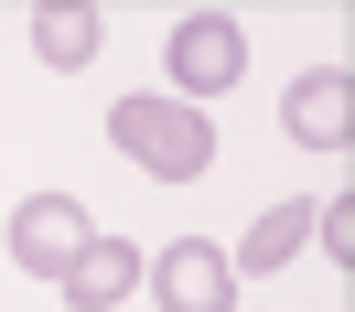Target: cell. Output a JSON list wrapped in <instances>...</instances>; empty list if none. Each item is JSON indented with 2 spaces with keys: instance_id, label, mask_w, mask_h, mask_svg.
<instances>
[{
  "instance_id": "277c9868",
  "label": "cell",
  "mask_w": 355,
  "mask_h": 312,
  "mask_svg": "<svg viewBox=\"0 0 355 312\" xmlns=\"http://www.w3.org/2000/svg\"><path fill=\"white\" fill-rule=\"evenodd\" d=\"M140 280L162 291V312H237V269H226L216 237H173Z\"/></svg>"
},
{
  "instance_id": "7a4b0ae2",
  "label": "cell",
  "mask_w": 355,
  "mask_h": 312,
  "mask_svg": "<svg viewBox=\"0 0 355 312\" xmlns=\"http://www.w3.org/2000/svg\"><path fill=\"white\" fill-rule=\"evenodd\" d=\"M237 76H248V33L226 22V11H183L173 22V97L205 108V97H226Z\"/></svg>"
},
{
  "instance_id": "8992f818",
  "label": "cell",
  "mask_w": 355,
  "mask_h": 312,
  "mask_svg": "<svg viewBox=\"0 0 355 312\" xmlns=\"http://www.w3.org/2000/svg\"><path fill=\"white\" fill-rule=\"evenodd\" d=\"M140 269H151V259H140L130 237H108V226H97V237L76 248V269H65L54 291H65L76 312H119V302H140Z\"/></svg>"
},
{
  "instance_id": "52a82bcc",
  "label": "cell",
  "mask_w": 355,
  "mask_h": 312,
  "mask_svg": "<svg viewBox=\"0 0 355 312\" xmlns=\"http://www.w3.org/2000/svg\"><path fill=\"white\" fill-rule=\"evenodd\" d=\"M302 248H312V205L291 194V205H269V216L248 226V248H226V269H259V280H269V269H291Z\"/></svg>"
},
{
  "instance_id": "3957f363",
  "label": "cell",
  "mask_w": 355,
  "mask_h": 312,
  "mask_svg": "<svg viewBox=\"0 0 355 312\" xmlns=\"http://www.w3.org/2000/svg\"><path fill=\"white\" fill-rule=\"evenodd\" d=\"M87 237H97V226H87L76 194H22V205H11V269H33V280H65Z\"/></svg>"
},
{
  "instance_id": "9c48e42d",
  "label": "cell",
  "mask_w": 355,
  "mask_h": 312,
  "mask_svg": "<svg viewBox=\"0 0 355 312\" xmlns=\"http://www.w3.org/2000/svg\"><path fill=\"white\" fill-rule=\"evenodd\" d=\"M312 237H323V248H334V269H345V259H355V205H345V194L312 205Z\"/></svg>"
},
{
  "instance_id": "ba28073f",
  "label": "cell",
  "mask_w": 355,
  "mask_h": 312,
  "mask_svg": "<svg viewBox=\"0 0 355 312\" xmlns=\"http://www.w3.org/2000/svg\"><path fill=\"white\" fill-rule=\"evenodd\" d=\"M97 44H108V22H97L87 0H44V11H33V54H44V65H65V76H76Z\"/></svg>"
},
{
  "instance_id": "6da1fadb",
  "label": "cell",
  "mask_w": 355,
  "mask_h": 312,
  "mask_svg": "<svg viewBox=\"0 0 355 312\" xmlns=\"http://www.w3.org/2000/svg\"><path fill=\"white\" fill-rule=\"evenodd\" d=\"M108 140H119L151 183H205V173H216V130H205V108H183V97H162V87L119 97V108H108Z\"/></svg>"
},
{
  "instance_id": "5b68a950",
  "label": "cell",
  "mask_w": 355,
  "mask_h": 312,
  "mask_svg": "<svg viewBox=\"0 0 355 312\" xmlns=\"http://www.w3.org/2000/svg\"><path fill=\"white\" fill-rule=\"evenodd\" d=\"M345 119H355V87H345V65H312V76H291L280 87V130L302 140V151H345Z\"/></svg>"
}]
</instances>
